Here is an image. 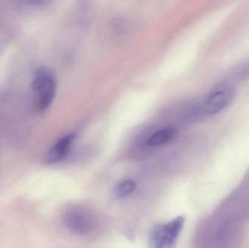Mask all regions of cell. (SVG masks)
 I'll return each mask as SVG.
<instances>
[{
    "label": "cell",
    "instance_id": "obj_7",
    "mask_svg": "<svg viewBox=\"0 0 249 248\" xmlns=\"http://www.w3.org/2000/svg\"><path fill=\"white\" fill-rule=\"evenodd\" d=\"M136 186V183L133 180L127 179L117 184L114 189V196L118 199H124L134 192Z\"/></svg>",
    "mask_w": 249,
    "mask_h": 248
},
{
    "label": "cell",
    "instance_id": "obj_2",
    "mask_svg": "<svg viewBox=\"0 0 249 248\" xmlns=\"http://www.w3.org/2000/svg\"><path fill=\"white\" fill-rule=\"evenodd\" d=\"M184 218L178 217L162 227L155 229L151 237L152 246L160 248L174 247L184 227Z\"/></svg>",
    "mask_w": 249,
    "mask_h": 248
},
{
    "label": "cell",
    "instance_id": "obj_3",
    "mask_svg": "<svg viewBox=\"0 0 249 248\" xmlns=\"http://www.w3.org/2000/svg\"><path fill=\"white\" fill-rule=\"evenodd\" d=\"M64 221L66 227L77 234H88L95 225L93 215L78 206L69 208L64 214Z\"/></svg>",
    "mask_w": 249,
    "mask_h": 248
},
{
    "label": "cell",
    "instance_id": "obj_4",
    "mask_svg": "<svg viewBox=\"0 0 249 248\" xmlns=\"http://www.w3.org/2000/svg\"><path fill=\"white\" fill-rule=\"evenodd\" d=\"M232 99V92L229 89L216 90L211 93L203 101L202 110L208 115H216L223 110Z\"/></svg>",
    "mask_w": 249,
    "mask_h": 248
},
{
    "label": "cell",
    "instance_id": "obj_8",
    "mask_svg": "<svg viewBox=\"0 0 249 248\" xmlns=\"http://www.w3.org/2000/svg\"><path fill=\"white\" fill-rule=\"evenodd\" d=\"M23 1L32 7H40L44 5L48 0H23Z\"/></svg>",
    "mask_w": 249,
    "mask_h": 248
},
{
    "label": "cell",
    "instance_id": "obj_5",
    "mask_svg": "<svg viewBox=\"0 0 249 248\" xmlns=\"http://www.w3.org/2000/svg\"><path fill=\"white\" fill-rule=\"evenodd\" d=\"M75 138L74 134H69L61 138L47 154L46 163L54 164L61 161L68 154L71 144Z\"/></svg>",
    "mask_w": 249,
    "mask_h": 248
},
{
    "label": "cell",
    "instance_id": "obj_1",
    "mask_svg": "<svg viewBox=\"0 0 249 248\" xmlns=\"http://www.w3.org/2000/svg\"><path fill=\"white\" fill-rule=\"evenodd\" d=\"M31 87L36 97L38 110L44 112L48 109L56 96L57 79L54 71L47 66L36 68L32 77Z\"/></svg>",
    "mask_w": 249,
    "mask_h": 248
},
{
    "label": "cell",
    "instance_id": "obj_6",
    "mask_svg": "<svg viewBox=\"0 0 249 248\" xmlns=\"http://www.w3.org/2000/svg\"><path fill=\"white\" fill-rule=\"evenodd\" d=\"M175 131L171 127L162 128L152 134L147 141L149 147H159L166 144L174 138Z\"/></svg>",
    "mask_w": 249,
    "mask_h": 248
}]
</instances>
